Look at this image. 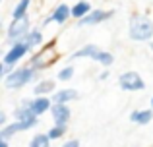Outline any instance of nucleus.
Listing matches in <instances>:
<instances>
[{
	"instance_id": "3",
	"label": "nucleus",
	"mask_w": 153,
	"mask_h": 147,
	"mask_svg": "<svg viewBox=\"0 0 153 147\" xmlns=\"http://www.w3.org/2000/svg\"><path fill=\"white\" fill-rule=\"evenodd\" d=\"M118 85L122 87L124 91H140V89H143V87H146V83H143V79L140 78V74L126 72V74L120 75Z\"/></svg>"
},
{
	"instance_id": "24",
	"label": "nucleus",
	"mask_w": 153,
	"mask_h": 147,
	"mask_svg": "<svg viewBox=\"0 0 153 147\" xmlns=\"http://www.w3.org/2000/svg\"><path fill=\"white\" fill-rule=\"evenodd\" d=\"M62 147H79V141L78 140H70V141H66Z\"/></svg>"
},
{
	"instance_id": "16",
	"label": "nucleus",
	"mask_w": 153,
	"mask_h": 147,
	"mask_svg": "<svg viewBox=\"0 0 153 147\" xmlns=\"http://www.w3.org/2000/svg\"><path fill=\"white\" fill-rule=\"evenodd\" d=\"M89 12H91V6L87 2H78L74 8H72V16H74V18H79V19L85 18Z\"/></svg>"
},
{
	"instance_id": "18",
	"label": "nucleus",
	"mask_w": 153,
	"mask_h": 147,
	"mask_svg": "<svg viewBox=\"0 0 153 147\" xmlns=\"http://www.w3.org/2000/svg\"><path fill=\"white\" fill-rule=\"evenodd\" d=\"M27 6H29V0H19V4L14 8V19H22V18H25Z\"/></svg>"
},
{
	"instance_id": "8",
	"label": "nucleus",
	"mask_w": 153,
	"mask_h": 147,
	"mask_svg": "<svg viewBox=\"0 0 153 147\" xmlns=\"http://www.w3.org/2000/svg\"><path fill=\"white\" fill-rule=\"evenodd\" d=\"M52 118H54V124L56 126H66L68 118H70V109L62 103H54V106L51 109Z\"/></svg>"
},
{
	"instance_id": "17",
	"label": "nucleus",
	"mask_w": 153,
	"mask_h": 147,
	"mask_svg": "<svg viewBox=\"0 0 153 147\" xmlns=\"http://www.w3.org/2000/svg\"><path fill=\"white\" fill-rule=\"evenodd\" d=\"M52 89H54V81H47V79H45V81H41V83H39V85L33 89V93L37 95V97H43L45 93H51Z\"/></svg>"
},
{
	"instance_id": "2",
	"label": "nucleus",
	"mask_w": 153,
	"mask_h": 147,
	"mask_svg": "<svg viewBox=\"0 0 153 147\" xmlns=\"http://www.w3.org/2000/svg\"><path fill=\"white\" fill-rule=\"evenodd\" d=\"M35 75V68H18L14 70L12 74H8L6 78H4V83H6V87H10V89H19V87H23L25 83H29L31 79H33Z\"/></svg>"
},
{
	"instance_id": "19",
	"label": "nucleus",
	"mask_w": 153,
	"mask_h": 147,
	"mask_svg": "<svg viewBox=\"0 0 153 147\" xmlns=\"http://www.w3.org/2000/svg\"><path fill=\"white\" fill-rule=\"evenodd\" d=\"M41 41H43L41 31H31V33H27V35H25V41H23V43H27L29 47H37Z\"/></svg>"
},
{
	"instance_id": "28",
	"label": "nucleus",
	"mask_w": 153,
	"mask_h": 147,
	"mask_svg": "<svg viewBox=\"0 0 153 147\" xmlns=\"http://www.w3.org/2000/svg\"><path fill=\"white\" fill-rule=\"evenodd\" d=\"M151 49H153V45H151Z\"/></svg>"
},
{
	"instance_id": "23",
	"label": "nucleus",
	"mask_w": 153,
	"mask_h": 147,
	"mask_svg": "<svg viewBox=\"0 0 153 147\" xmlns=\"http://www.w3.org/2000/svg\"><path fill=\"white\" fill-rule=\"evenodd\" d=\"M72 75H74V68H72V66H68V68H62L58 72V78L60 79H70Z\"/></svg>"
},
{
	"instance_id": "27",
	"label": "nucleus",
	"mask_w": 153,
	"mask_h": 147,
	"mask_svg": "<svg viewBox=\"0 0 153 147\" xmlns=\"http://www.w3.org/2000/svg\"><path fill=\"white\" fill-rule=\"evenodd\" d=\"M151 105H153V99H151Z\"/></svg>"
},
{
	"instance_id": "14",
	"label": "nucleus",
	"mask_w": 153,
	"mask_h": 147,
	"mask_svg": "<svg viewBox=\"0 0 153 147\" xmlns=\"http://www.w3.org/2000/svg\"><path fill=\"white\" fill-rule=\"evenodd\" d=\"M14 118L19 120V122H25V120H33V118H37V114L33 112L31 106H22V109L14 110Z\"/></svg>"
},
{
	"instance_id": "10",
	"label": "nucleus",
	"mask_w": 153,
	"mask_h": 147,
	"mask_svg": "<svg viewBox=\"0 0 153 147\" xmlns=\"http://www.w3.org/2000/svg\"><path fill=\"white\" fill-rule=\"evenodd\" d=\"M70 16H72V10H70V8L66 6V4H60V6H58V8L54 10V14H52L51 18H47V19H45V25H47V23H51V21H56V23H64V21L68 19V18H70Z\"/></svg>"
},
{
	"instance_id": "21",
	"label": "nucleus",
	"mask_w": 153,
	"mask_h": 147,
	"mask_svg": "<svg viewBox=\"0 0 153 147\" xmlns=\"http://www.w3.org/2000/svg\"><path fill=\"white\" fill-rule=\"evenodd\" d=\"M95 62H99V64H103V66H111L112 64V54L111 52H103V50H99V54L93 58Z\"/></svg>"
},
{
	"instance_id": "13",
	"label": "nucleus",
	"mask_w": 153,
	"mask_h": 147,
	"mask_svg": "<svg viewBox=\"0 0 153 147\" xmlns=\"http://www.w3.org/2000/svg\"><path fill=\"white\" fill-rule=\"evenodd\" d=\"M151 118H153V112L151 110H136V112H132L130 114V120L132 122H138V124H149L151 122Z\"/></svg>"
},
{
	"instance_id": "4",
	"label": "nucleus",
	"mask_w": 153,
	"mask_h": 147,
	"mask_svg": "<svg viewBox=\"0 0 153 147\" xmlns=\"http://www.w3.org/2000/svg\"><path fill=\"white\" fill-rule=\"evenodd\" d=\"M35 124H37V118H33V120H25V122L16 120L12 126H4V128H2V132H0V140H8L10 136H14V134H18V132H23V130L33 128Z\"/></svg>"
},
{
	"instance_id": "11",
	"label": "nucleus",
	"mask_w": 153,
	"mask_h": 147,
	"mask_svg": "<svg viewBox=\"0 0 153 147\" xmlns=\"http://www.w3.org/2000/svg\"><path fill=\"white\" fill-rule=\"evenodd\" d=\"M31 109H33V112L37 114H43V112H47V109H52L51 106V99H47V97H37V99H33L31 101Z\"/></svg>"
},
{
	"instance_id": "15",
	"label": "nucleus",
	"mask_w": 153,
	"mask_h": 147,
	"mask_svg": "<svg viewBox=\"0 0 153 147\" xmlns=\"http://www.w3.org/2000/svg\"><path fill=\"white\" fill-rule=\"evenodd\" d=\"M78 97V93H76L74 89H64V91H60V93H54V103H68V101H72V99H76Z\"/></svg>"
},
{
	"instance_id": "26",
	"label": "nucleus",
	"mask_w": 153,
	"mask_h": 147,
	"mask_svg": "<svg viewBox=\"0 0 153 147\" xmlns=\"http://www.w3.org/2000/svg\"><path fill=\"white\" fill-rule=\"evenodd\" d=\"M0 147H8V143H6V140H2V141H0Z\"/></svg>"
},
{
	"instance_id": "20",
	"label": "nucleus",
	"mask_w": 153,
	"mask_h": 147,
	"mask_svg": "<svg viewBox=\"0 0 153 147\" xmlns=\"http://www.w3.org/2000/svg\"><path fill=\"white\" fill-rule=\"evenodd\" d=\"M49 140H51L49 136H45V134H39V136L33 137V141H31L29 147H51V145H49Z\"/></svg>"
},
{
	"instance_id": "6",
	"label": "nucleus",
	"mask_w": 153,
	"mask_h": 147,
	"mask_svg": "<svg viewBox=\"0 0 153 147\" xmlns=\"http://www.w3.org/2000/svg\"><path fill=\"white\" fill-rule=\"evenodd\" d=\"M27 31H29V19H27V16L22 19H14V23L8 29V39H22L27 35Z\"/></svg>"
},
{
	"instance_id": "7",
	"label": "nucleus",
	"mask_w": 153,
	"mask_h": 147,
	"mask_svg": "<svg viewBox=\"0 0 153 147\" xmlns=\"http://www.w3.org/2000/svg\"><path fill=\"white\" fill-rule=\"evenodd\" d=\"M112 14H114L112 10H111V12H105V10H93V12H89L85 18L79 19V25H97V23H101V21H105V19H108Z\"/></svg>"
},
{
	"instance_id": "5",
	"label": "nucleus",
	"mask_w": 153,
	"mask_h": 147,
	"mask_svg": "<svg viewBox=\"0 0 153 147\" xmlns=\"http://www.w3.org/2000/svg\"><path fill=\"white\" fill-rule=\"evenodd\" d=\"M31 47L27 45V43H23V41H19V43H16L14 47H12L10 50L6 52V56H4V64H8V66H14L16 62L19 60V58L23 56V54L29 50Z\"/></svg>"
},
{
	"instance_id": "9",
	"label": "nucleus",
	"mask_w": 153,
	"mask_h": 147,
	"mask_svg": "<svg viewBox=\"0 0 153 147\" xmlns=\"http://www.w3.org/2000/svg\"><path fill=\"white\" fill-rule=\"evenodd\" d=\"M54 50L52 49H49V50H41V54H37V56L33 58V62H31V66H33L35 70L37 68H45V66H51L52 64V60H54Z\"/></svg>"
},
{
	"instance_id": "12",
	"label": "nucleus",
	"mask_w": 153,
	"mask_h": 147,
	"mask_svg": "<svg viewBox=\"0 0 153 147\" xmlns=\"http://www.w3.org/2000/svg\"><path fill=\"white\" fill-rule=\"evenodd\" d=\"M99 54V49L95 45H85L83 49L76 50L74 54H72V58H95Z\"/></svg>"
},
{
	"instance_id": "25",
	"label": "nucleus",
	"mask_w": 153,
	"mask_h": 147,
	"mask_svg": "<svg viewBox=\"0 0 153 147\" xmlns=\"http://www.w3.org/2000/svg\"><path fill=\"white\" fill-rule=\"evenodd\" d=\"M0 126H2V128H4V126H6V114H0Z\"/></svg>"
},
{
	"instance_id": "22",
	"label": "nucleus",
	"mask_w": 153,
	"mask_h": 147,
	"mask_svg": "<svg viewBox=\"0 0 153 147\" xmlns=\"http://www.w3.org/2000/svg\"><path fill=\"white\" fill-rule=\"evenodd\" d=\"M64 132H66V126H54V128L49 130V134H47V136H49L51 140H58V137L64 136Z\"/></svg>"
},
{
	"instance_id": "1",
	"label": "nucleus",
	"mask_w": 153,
	"mask_h": 147,
	"mask_svg": "<svg viewBox=\"0 0 153 147\" xmlns=\"http://www.w3.org/2000/svg\"><path fill=\"white\" fill-rule=\"evenodd\" d=\"M130 37L134 41H149L153 37V23L146 16H132L130 19Z\"/></svg>"
}]
</instances>
